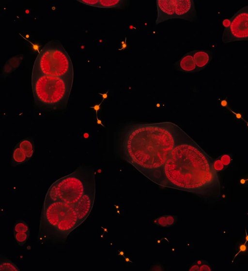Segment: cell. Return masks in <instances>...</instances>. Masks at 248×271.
<instances>
[{
  "mask_svg": "<svg viewBox=\"0 0 248 271\" xmlns=\"http://www.w3.org/2000/svg\"><path fill=\"white\" fill-rule=\"evenodd\" d=\"M115 133L116 154L161 186L164 167L173 150L189 136L170 121L130 123Z\"/></svg>",
  "mask_w": 248,
  "mask_h": 271,
  "instance_id": "cell-1",
  "label": "cell"
},
{
  "mask_svg": "<svg viewBox=\"0 0 248 271\" xmlns=\"http://www.w3.org/2000/svg\"><path fill=\"white\" fill-rule=\"evenodd\" d=\"M214 160L189 136L173 150L164 167L162 186L188 192L210 203L220 200Z\"/></svg>",
  "mask_w": 248,
  "mask_h": 271,
  "instance_id": "cell-2",
  "label": "cell"
},
{
  "mask_svg": "<svg viewBox=\"0 0 248 271\" xmlns=\"http://www.w3.org/2000/svg\"><path fill=\"white\" fill-rule=\"evenodd\" d=\"M95 190L94 169L82 165L54 182L46 192L44 203L60 202L77 207L86 193Z\"/></svg>",
  "mask_w": 248,
  "mask_h": 271,
  "instance_id": "cell-3",
  "label": "cell"
},
{
  "mask_svg": "<svg viewBox=\"0 0 248 271\" xmlns=\"http://www.w3.org/2000/svg\"><path fill=\"white\" fill-rule=\"evenodd\" d=\"M74 78L31 73V83L35 105L43 110L65 109Z\"/></svg>",
  "mask_w": 248,
  "mask_h": 271,
  "instance_id": "cell-4",
  "label": "cell"
},
{
  "mask_svg": "<svg viewBox=\"0 0 248 271\" xmlns=\"http://www.w3.org/2000/svg\"><path fill=\"white\" fill-rule=\"evenodd\" d=\"M32 72L74 78L70 57L58 40H50L45 45L35 60Z\"/></svg>",
  "mask_w": 248,
  "mask_h": 271,
  "instance_id": "cell-5",
  "label": "cell"
},
{
  "mask_svg": "<svg viewBox=\"0 0 248 271\" xmlns=\"http://www.w3.org/2000/svg\"><path fill=\"white\" fill-rule=\"evenodd\" d=\"M230 25L225 28L222 41L224 43L248 40V11L242 7L231 17Z\"/></svg>",
  "mask_w": 248,
  "mask_h": 271,
  "instance_id": "cell-6",
  "label": "cell"
},
{
  "mask_svg": "<svg viewBox=\"0 0 248 271\" xmlns=\"http://www.w3.org/2000/svg\"><path fill=\"white\" fill-rule=\"evenodd\" d=\"M175 19L190 22L197 19V11L193 0H176Z\"/></svg>",
  "mask_w": 248,
  "mask_h": 271,
  "instance_id": "cell-7",
  "label": "cell"
},
{
  "mask_svg": "<svg viewBox=\"0 0 248 271\" xmlns=\"http://www.w3.org/2000/svg\"><path fill=\"white\" fill-rule=\"evenodd\" d=\"M157 18L155 24L175 19L176 0H157Z\"/></svg>",
  "mask_w": 248,
  "mask_h": 271,
  "instance_id": "cell-8",
  "label": "cell"
},
{
  "mask_svg": "<svg viewBox=\"0 0 248 271\" xmlns=\"http://www.w3.org/2000/svg\"><path fill=\"white\" fill-rule=\"evenodd\" d=\"M174 68L187 73L197 72L193 57V51L187 52L176 62L174 64Z\"/></svg>",
  "mask_w": 248,
  "mask_h": 271,
  "instance_id": "cell-9",
  "label": "cell"
},
{
  "mask_svg": "<svg viewBox=\"0 0 248 271\" xmlns=\"http://www.w3.org/2000/svg\"><path fill=\"white\" fill-rule=\"evenodd\" d=\"M193 51V57L196 67V71L203 69L213 58V53L210 50H198Z\"/></svg>",
  "mask_w": 248,
  "mask_h": 271,
  "instance_id": "cell-10",
  "label": "cell"
},
{
  "mask_svg": "<svg viewBox=\"0 0 248 271\" xmlns=\"http://www.w3.org/2000/svg\"><path fill=\"white\" fill-rule=\"evenodd\" d=\"M22 54L14 56L6 61L2 69L1 75L3 78L8 76L12 71L18 67L23 59Z\"/></svg>",
  "mask_w": 248,
  "mask_h": 271,
  "instance_id": "cell-11",
  "label": "cell"
},
{
  "mask_svg": "<svg viewBox=\"0 0 248 271\" xmlns=\"http://www.w3.org/2000/svg\"><path fill=\"white\" fill-rule=\"evenodd\" d=\"M129 4L128 0H99L98 8L124 9Z\"/></svg>",
  "mask_w": 248,
  "mask_h": 271,
  "instance_id": "cell-12",
  "label": "cell"
},
{
  "mask_svg": "<svg viewBox=\"0 0 248 271\" xmlns=\"http://www.w3.org/2000/svg\"><path fill=\"white\" fill-rule=\"evenodd\" d=\"M16 145L25 152L29 160L33 157L35 147L32 137H26L20 140Z\"/></svg>",
  "mask_w": 248,
  "mask_h": 271,
  "instance_id": "cell-13",
  "label": "cell"
},
{
  "mask_svg": "<svg viewBox=\"0 0 248 271\" xmlns=\"http://www.w3.org/2000/svg\"><path fill=\"white\" fill-rule=\"evenodd\" d=\"M11 158L12 167L25 163L29 160L25 152L17 145L13 151Z\"/></svg>",
  "mask_w": 248,
  "mask_h": 271,
  "instance_id": "cell-14",
  "label": "cell"
},
{
  "mask_svg": "<svg viewBox=\"0 0 248 271\" xmlns=\"http://www.w3.org/2000/svg\"><path fill=\"white\" fill-rule=\"evenodd\" d=\"M0 271H19L17 266L8 258L0 255Z\"/></svg>",
  "mask_w": 248,
  "mask_h": 271,
  "instance_id": "cell-15",
  "label": "cell"
},
{
  "mask_svg": "<svg viewBox=\"0 0 248 271\" xmlns=\"http://www.w3.org/2000/svg\"><path fill=\"white\" fill-rule=\"evenodd\" d=\"M14 232H29L30 228L28 224L23 220L19 219L16 220L14 227Z\"/></svg>",
  "mask_w": 248,
  "mask_h": 271,
  "instance_id": "cell-16",
  "label": "cell"
},
{
  "mask_svg": "<svg viewBox=\"0 0 248 271\" xmlns=\"http://www.w3.org/2000/svg\"><path fill=\"white\" fill-rule=\"evenodd\" d=\"M30 234L29 232H14V237L19 246L24 245L29 237Z\"/></svg>",
  "mask_w": 248,
  "mask_h": 271,
  "instance_id": "cell-17",
  "label": "cell"
},
{
  "mask_svg": "<svg viewBox=\"0 0 248 271\" xmlns=\"http://www.w3.org/2000/svg\"><path fill=\"white\" fill-rule=\"evenodd\" d=\"M213 165L214 169L217 173L227 169L218 157L214 160Z\"/></svg>",
  "mask_w": 248,
  "mask_h": 271,
  "instance_id": "cell-18",
  "label": "cell"
},
{
  "mask_svg": "<svg viewBox=\"0 0 248 271\" xmlns=\"http://www.w3.org/2000/svg\"><path fill=\"white\" fill-rule=\"evenodd\" d=\"M232 155L231 154H223L218 157L223 164L227 168L232 161Z\"/></svg>",
  "mask_w": 248,
  "mask_h": 271,
  "instance_id": "cell-19",
  "label": "cell"
},
{
  "mask_svg": "<svg viewBox=\"0 0 248 271\" xmlns=\"http://www.w3.org/2000/svg\"><path fill=\"white\" fill-rule=\"evenodd\" d=\"M154 223L156 225L163 227H168L165 215L156 219L154 221Z\"/></svg>",
  "mask_w": 248,
  "mask_h": 271,
  "instance_id": "cell-20",
  "label": "cell"
},
{
  "mask_svg": "<svg viewBox=\"0 0 248 271\" xmlns=\"http://www.w3.org/2000/svg\"><path fill=\"white\" fill-rule=\"evenodd\" d=\"M78 1L89 6L98 7L99 0H78Z\"/></svg>",
  "mask_w": 248,
  "mask_h": 271,
  "instance_id": "cell-21",
  "label": "cell"
},
{
  "mask_svg": "<svg viewBox=\"0 0 248 271\" xmlns=\"http://www.w3.org/2000/svg\"><path fill=\"white\" fill-rule=\"evenodd\" d=\"M212 269L209 263L203 260L202 264L200 266L199 271H212Z\"/></svg>",
  "mask_w": 248,
  "mask_h": 271,
  "instance_id": "cell-22",
  "label": "cell"
},
{
  "mask_svg": "<svg viewBox=\"0 0 248 271\" xmlns=\"http://www.w3.org/2000/svg\"><path fill=\"white\" fill-rule=\"evenodd\" d=\"M167 222V226H170L174 224L177 220V216H172V215H165Z\"/></svg>",
  "mask_w": 248,
  "mask_h": 271,
  "instance_id": "cell-23",
  "label": "cell"
},
{
  "mask_svg": "<svg viewBox=\"0 0 248 271\" xmlns=\"http://www.w3.org/2000/svg\"><path fill=\"white\" fill-rule=\"evenodd\" d=\"M247 242L245 241V242L244 243V244H241L240 247H239V252H238L237 254H236L235 256L240 252H246L247 251V246H246V244Z\"/></svg>",
  "mask_w": 248,
  "mask_h": 271,
  "instance_id": "cell-24",
  "label": "cell"
},
{
  "mask_svg": "<svg viewBox=\"0 0 248 271\" xmlns=\"http://www.w3.org/2000/svg\"><path fill=\"white\" fill-rule=\"evenodd\" d=\"M200 266L194 263L192 266L188 270L189 271H199Z\"/></svg>",
  "mask_w": 248,
  "mask_h": 271,
  "instance_id": "cell-25",
  "label": "cell"
},
{
  "mask_svg": "<svg viewBox=\"0 0 248 271\" xmlns=\"http://www.w3.org/2000/svg\"><path fill=\"white\" fill-rule=\"evenodd\" d=\"M223 24L225 26V28L228 27L230 25V19H227L224 20L223 22Z\"/></svg>",
  "mask_w": 248,
  "mask_h": 271,
  "instance_id": "cell-26",
  "label": "cell"
},
{
  "mask_svg": "<svg viewBox=\"0 0 248 271\" xmlns=\"http://www.w3.org/2000/svg\"><path fill=\"white\" fill-rule=\"evenodd\" d=\"M108 91L106 93L103 94H100V93H99L100 94H101V95H102L103 96V99H105V98H107V93H108Z\"/></svg>",
  "mask_w": 248,
  "mask_h": 271,
  "instance_id": "cell-27",
  "label": "cell"
},
{
  "mask_svg": "<svg viewBox=\"0 0 248 271\" xmlns=\"http://www.w3.org/2000/svg\"><path fill=\"white\" fill-rule=\"evenodd\" d=\"M246 241L247 242V241H248V234L247 233L246 230Z\"/></svg>",
  "mask_w": 248,
  "mask_h": 271,
  "instance_id": "cell-28",
  "label": "cell"
},
{
  "mask_svg": "<svg viewBox=\"0 0 248 271\" xmlns=\"http://www.w3.org/2000/svg\"><path fill=\"white\" fill-rule=\"evenodd\" d=\"M120 254L123 255V256L124 257V252H120Z\"/></svg>",
  "mask_w": 248,
  "mask_h": 271,
  "instance_id": "cell-29",
  "label": "cell"
},
{
  "mask_svg": "<svg viewBox=\"0 0 248 271\" xmlns=\"http://www.w3.org/2000/svg\"><path fill=\"white\" fill-rule=\"evenodd\" d=\"M125 261H130H130L129 260V258H125Z\"/></svg>",
  "mask_w": 248,
  "mask_h": 271,
  "instance_id": "cell-30",
  "label": "cell"
},
{
  "mask_svg": "<svg viewBox=\"0 0 248 271\" xmlns=\"http://www.w3.org/2000/svg\"><path fill=\"white\" fill-rule=\"evenodd\" d=\"M246 8H247V10H248V5H247V6H246Z\"/></svg>",
  "mask_w": 248,
  "mask_h": 271,
  "instance_id": "cell-31",
  "label": "cell"
}]
</instances>
